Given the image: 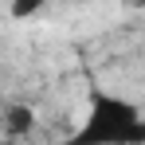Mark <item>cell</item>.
Returning <instances> with one entry per match:
<instances>
[{"mask_svg": "<svg viewBox=\"0 0 145 145\" xmlns=\"http://www.w3.org/2000/svg\"><path fill=\"white\" fill-rule=\"evenodd\" d=\"M78 145H137L145 141V114L137 102L110 90H94L86 102L82 125L74 129Z\"/></svg>", "mask_w": 145, "mask_h": 145, "instance_id": "obj_1", "label": "cell"}, {"mask_svg": "<svg viewBox=\"0 0 145 145\" xmlns=\"http://www.w3.org/2000/svg\"><path fill=\"white\" fill-rule=\"evenodd\" d=\"M4 118H8V129L12 133H27L31 129V110H24V106H12Z\"/></svg>", "mask_w": 145, "mask_h": 145, "instance_id": "obj_2", "label": "cell"}, {"mask_svg": "<svg viewBox=\"0 0 145 145\" xmlns=\"http://www.w3.org/2000/svg\"><path fill=\"white\" fill-rule=\"evenodd\" d=\"M43 8V0H12V16L16 20H27V16H35Z\"/></svg>", "mask_w": 145, "mask_h": 145, "instance_id": "obj_3", "label": "cell"}]
</instances>
